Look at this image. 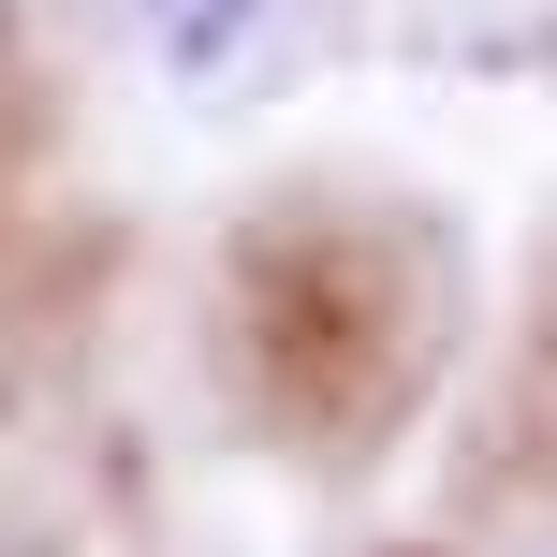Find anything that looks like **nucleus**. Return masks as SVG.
Returning a JSON list of instances; mask_svg holds the SVG:
<instances>
[{
    "label": "nucleus",
    "instance_id": "obj_1",
    "mask_svg": "<svg viewBox=\"0 0 557 557\" xmlns=\"http://www.w3.org/2000/svg\"><path fill=\"white\" fill-rule=\"evenodd\" d=\"M278 0H133V29L162 45V74H235V59L264 45Z\"/></svg>",
    "mask_w": 557,
    "mask_h": 557
},
{
    "label": "nucleus",
    "instance_id": "obj_2",
    "mask_svg": "<svg viewBox=\"0 0 557 557\" xmlns=\"http://www.w3.org/2000/svg\"><path fill=\"white\" fill-rule=\"evenodd\" d=\"M529 557H557V529H543V543H529Z\"/></svg>",
    "mask_w": 557,
    "mask_h": 557
}]
</instances>
